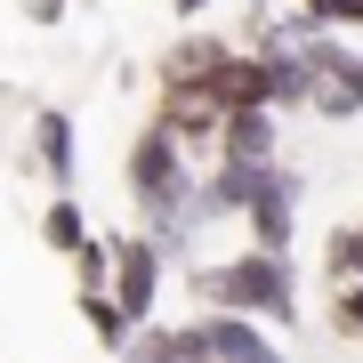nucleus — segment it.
<instances>
[{"mask_svg":"<svg viewBox=\"0 0 363 363\" xmlns=\"http://www.w3.org/2000/svg\"><path fill=\"white\" fill-rule=\"evenodd\" d=\"M186 291L202 298V315H259V323L291 331L298 323V274L291 259H274V250H234V259H202L186 274Z\"/></svg>","mask_w":363,"mask_h":363,"instance_id":"f257e3e1","label":"nucleus"},{"mask_svg":"<svg viewBox=\"0 0 363 363\" xmlns=\"http://www.w3.org/2000/svg\"><path fill=\"white\" fill-rule=\"evenodd\" d=\"M298 210H307V178H298L291 162L259 169L250 210H242V242H250V250H274V259H291V242H298Z\"/></svg>","mask_w":363,"mask_h":363,"instance_id":"f03ea898","label":"nucleus"},{"mask_svg":"<svg viewBox=\"0 0 363 363\" xmlns=\"http://www.w3.org/2000/svg\"><path fill=\"white\" fill-rule=\"evenodd\" d=\"M162 274H169V250L154 242V234H113V298H121V315L145 331L154 323V307H162Z\"/></svg>","mask_w":363,"mask_h":363,"instance_id":"7ed1b4c3","label":"nucleus"},{"mask_svg":"<svg viewBox=\"0 0 363 363\" xmlns=\"http://www.w3.org/2000/svg\"><path fill=\"white\" fill-rule=\"evenodd\" d=\"M307 57H315V73H323V89H315V121H355V113H363V49H347L339 33L315 25V33H307Z\"/></svg>","mask_w":363,"mask_h":363,"instance_id":"20e7f679","label":"nucleus"},{"mask_svg":"<svg viewBox=\"0 0 363 363\" xmlns=\"http://www.w3.org/2000/svg\"><path fill=\"white\" fill-rule=\"evenodd\" d=\"M234 65V49L218 33H186V40H169L162 49V89H194V97H218V81Z\"/></svg>","mask_w":363,"mask_h":363,"instance_id":"39448f33","label":"nucleus"},{"mask_svg":"<svg viewBox=\"0 0 363 363\" xmlns=\"http://www.w3.org/2000/svg\"><path fill=\"white\" fill-rule=\"evenodd\" d=\"M218 162H242V169H274V162H283V113H274V105L226 113V130H218Z\"/></svg>","mask_w":363,"mask_h":363,"instance_id":"423d86ee","label":"nucleus"},{"mask_svg":"<svg viewBox=\"0 0 363 363\" xmlns=\"http://www.w3.org/2000/svg\"><path fill=\"white\" fill-rule=\"evenodd\" d=\"M202 339L218 363H291L283 355V331L259 323V315H202Z\"/></svg>","mask_w":363,"mask_h":363,"instance_id":"0eeeda50","label":"nucleus"},{"mask_svg":"<svg viewBox=\"0 0 363 363\" xmlns=\"http://www.w3.org/2000/svg\"><path fill=\"white\" fill-rule=\"evenodd\" d=\"M33 169L57 186V194H73V169H81V130L65 105H40L33 113Z\"/></svg>","mask_w":363,"mask_h":363,"instance_id":"6e6552de","label":"nucleus"},{"mask_svg":"<svg viewBox=\"0 0 363 363\" xmlns=\"http://www.w3.org/2000/svg\"><path fill=\"white\" fill-rule=\"evenodd\" d=\"M121 363H218V355H210L202 323H145L130 347H121Z\"/></svg>","mask_w":363,"mask_h":363,"instance_id":"1a4fd4ad","label":"nucleus"},{"mask_svg":"<svg viewBox=\"0 0 363 363\" xmlns=\"http://www.w3.org/2000/svg\"><path fill=\"white\" fill-rule=\"evenodd\" d=\"M40 242H49L57 259H81V250L97 242V234H89V210H81L73 194H49V210H40Z\"/></svg>","mask_w":363,"mask_h":363,"instance_id":"9d476101","label":"nucleus"},{"mask_svg":"<svg viewBox=\"0 0 363 363\" xmlns=\"http://www.w3.org/2000/svg\"><path fill=\"white\" fill-rule=\"evenodd\" d=\"M323 283L331 291H363V218L339 226L331 242H323Z\"/></svg>","mask_w":363,"mask_h":363,"instance_id":"9b49d317","label":"nucleus"},{"mask_svg":"<svg viewBox=\"0 0 363 363\" xmlns=\"http://www.w3.org/2000/svg\"><path fill=\"white\" fill-rule=\"evenodd\" d=\"M81 323H89V331H97V347H113V355L138 339V323L121 315V298H113V291H81Z\"/></svg>","mask_w":363,"mask_h":363,"instance_id":"f8f14e48","label":"nucleus"},{"mask_svg":"<svg viewBox=\"0 0 363 363\" xmlns=\"http://www.w3.org/2000/svg\"><path fill=\"white\" fill-rule=\"evenodd\" d=\"M73 291H113V234H97L73 259Z\"/></svg>","mask_w":363,"mask_h":363,"instance_id":"ddd939ff","label":"nucleus"},{"mask_svg":"<svg viewBox=\"0 0 363 363\" xmlns=\"http://www.w3.org/2000/svg\"><path fill=\"white\" fill-rule=\"evenodd\" d=\"M331 323L347 339H363V291H331Z\"/></svg>","mask_w":363,"mask_h":363,"instance_id":"4468645a","label":"nucleus"},{"mask_svg":"<svg viewBox=\"0 0 363 363\" xmlns=\"http://www.w3.org/2000/svg\"><path fill=\"white\" fill-rule=\"evenodd\" d=\"M73 0H25V25H65Z\"/></svg>","mask_w":363,"mask_h":363,"instance_id":"2eb2a0df","label":"nucleus"},{"mask_svg":"<svg viewBox=\"0 0 363 363\" xmlns=\"http://www.w3.org/2000/svg\"><path fill=\"white\" fill-rule=\"evenodd\" d=\"M169 9H178V25H202V16H210V0H169Z\"/></svg>","mask_w":363,"mask_h":363,"instance_id":"dca6fc26","label":"nucleus"}]
</instances>
